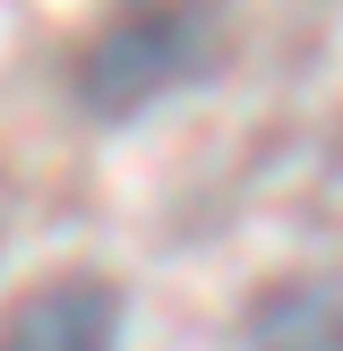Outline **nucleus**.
<instances>
[{
    "label": "nucleus",
    "instance_id": "1",
    "mask_svg": "<svg viewBox=\"0 0 343 351\" xmlns=\"http://www.w3.org/2000/svg\"><path fill=\"white\" fill-rule=\"evenodd\" d=\"M198 51H206V34L189 9H129L120 26H103L78 51V103L103 120H129L154 95H172L180 77H198Z\"/></svg>",
    "mask_w": 343,
    "mask_h": 351
},
{
    "label": "nucleus",
    "instance_id": "2",
    "mask_svg": "<svg viewBox=\"0 0 343 351\" xmlns=\"http://www.w3.org/2000/svg\"><path fill=\"white\" fill-rule=\"evenodd\" d=\"M0 351H120V283L51 274L0 317Z\"/></svg>",
    "mask_w": 343,
    "mask_h": 351
},
{
    "label": "nucleus",
    "instance_id": "3",
    "mask_svg": "<svg viewBox=\"0 0 343 351\" xmlns=\"http://www.w3.org/2000/svg\"><path fill=\"white\" fill-rule=\"evenodd\" d=\"M137 9H172V0H137Z\"/></svg>",
    "mask_w": 343,
    "mask_h": 351
}]
</instances>
